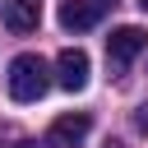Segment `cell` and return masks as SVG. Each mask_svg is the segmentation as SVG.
I'll return each instance as SVG.
<instances>
[{"instance_id":"1","label":"cell","mask_w":148,"mask_h":148,"mask_svg":"<svg viewBox=\"0 0 148 148\" xmlns=\"http://www.w3.org/2000/svg\"><path fill=\"white\" fill-rule=\"evenodd\" d=\"M46 88H51L46 60L42 56H14V65H9V97L14 102H37V97H46Z\"/></svg>"},{"instance_id":"2","label":"cell","mask_w":148,"mask_h":148,"mask_svg":"<svg viewBox=\"0 0 148 148\" xmlns=\"http://www.w3.org/2000/svg\"><path fill=\"white\" fill-rule=\"evenodd\" d=\"M143 46H148V32H143V28H134V23L116 28V32L106 37V60H111V69L120 74V69H125V65H130Z\"/></svg>"},{"instance_id":"3","label":"cell","mask_w":148,"mask_h":148,"mask_svg":"<svg viewBox=\"0 0 148 148\" xmlns=\"http://www.w3.org/2000/svg\"><path fill=\"white\" fill-rule=\"evenodd\" d=\"M88 74H92L88 56H83L79 46H65L60 60H56V83H60L65 92H83V88H88Z\"/></svg>"},{"instance_id":"4","label":"cell","mask_w":148,"mask_h":148,"mask_svg":"<svg viewBox=\"0 0 148 148\" xmlns=\"http://www.w3.org/2000/svg\"><path fill=\"white\" fill-rule=\"evenodd\" d=\"M106 5L111 0H60V28H69V32L97 28L106 18Z\"/></svg>"},{"instance_id":"5","label":"cell","mask_w":148,"mask_h":148,"mask_svg":"<svg viewBox=\"0 0 148 148\" xmlns=\"http://www.w3.org/2000/svg\"><path fill=\"white\" fill-rule=\"evenodd\" d=\"M88 130H92V120H88L83 111H69V116H56V120H51L46 143H51V148H79V143L88 139Z\"/></svg>"},{"instance_id":"6","label":"cell","mask_w":148,"mask_h":148,"mask_svg":"<svg viewBox=\"0 0 148 148\" xmlns=\"http://www.w3.org/2000/svg\"><path fill=\"white\" fill-rule=\"evenodd\" d=\"M42 23V0H5V28L9 32H37Z\"/></svg>"},{"instance_id":"7","label":"cell","mask_w":148,"mask_h":148,"mask_svg":"<svg viewBox=\"0 0 148 148\" xmlns=\"http://www.w3.org/2000/svg\"><path fill=\"white\" fill-rule=\"evenodd\" d=\"M134 130H139V134H148V106H139V111H134Z\"/></svg>"},{"instance_id":"8","label":"cell","mask_w":148,"mask_h":148,"mask_svg":"<svg viewBox=\"0 0 148 148\" xmlns=\"http://www.w3.org/2000/svg\"><path fill=\"white\" fill-rule=\"evenodd\" d=\"M139 9H148V0H139Z\"/></svg>"},{"instance_id":"9","label":"cell","mask_w":148,"mask_h":148,"mask_svg":"<svg viewBox=\"0 0 148 148\" xmlns=\"http://www.w3.org/2000/svg\"><path fill=\"white\" fill-rule=\"evenodd\" d=\"M106 148H125V143H106Z\"/></svg>"}]
</instances>
